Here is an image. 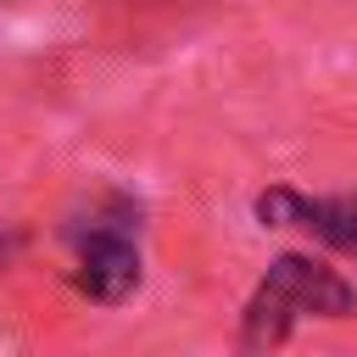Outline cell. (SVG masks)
Returning a JSON list of instances; mask_svg holds the SVG:
<instances>
[{
	"mask_svg": "<svg viewBox=\"0 0 357 357\" xmlns=\"http://www.w3.org/2000/svg\"><path fill=\"white\" fill-rule=\"evenodd\" d=\"M351 307H357V290H351L335 268H324V262H312V257H301V251H284V257L268 262L262 284H257L251 301H245L240 351H245V357H262V351H273L301 318H346Z\"/></svg>",
	"mask_w": 357,
	"mask_h": 357,
	"instance_id": "cell-1",
	"label": "cell"
},
{
	"mask_svg": "<svg viewBox=\"0 0 357 357\" xmlns=\"http://www.w3.org/2000/svg\"><path fill=\"white\" fill-rule=\"evenodd\" d=\"M139 218V206H128L123 195H112V218L95 223L78 240V290L89 301H123L139 284V251L128 240V223Z\"/></svg>",
	"mask_w": 357,
	"mask_h": 357,
	"instance_id": "cell-2",
	"label": "cell"
},
{
	"mask_svg": "<svg viewBox=\"0 0 357 357\" xmlns=\"http://www.w3.org/2000/svg\"><path fill=\"white\" fill-rule=\"evenodd\" d=\"M257 218L268 229H307L318 245L357 257V195H301L290 184H273L257 195Z\"/></svg>",
	"mask_w": 357,
	"mask_h": 357,
	"instance_id": "cell-3",
	"label": "cell"
}]
</instances>
